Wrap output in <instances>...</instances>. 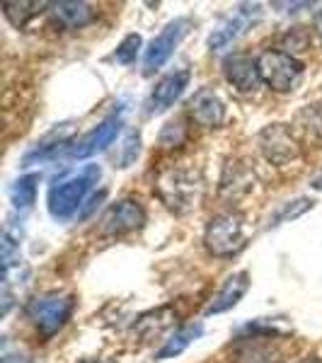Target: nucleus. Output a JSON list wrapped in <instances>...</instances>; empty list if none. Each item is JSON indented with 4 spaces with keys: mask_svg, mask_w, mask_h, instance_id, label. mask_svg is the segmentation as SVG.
<instances>
[{
    "mask_svg": "<svg viewBox=\"0 0 322 363\" xmlns=\"http://www.w3.org/2000/svg\"><path fill=\"white\" fill-rule=\"evenodd\" d=\"M201 189V174H199V169L191 167H170L165 172H160V177L155 182V194L160 196V201L172 213L179 216L196 208Z\"/></svg>",
    "mask_w": 322,
    "mask_h": 363,
    "instance_id": "nucleus-1",
    "label": "nucleus"
},
{
    "mask_svg": "<svg viewBox=\"0 0 322 363\" xmlns=\"http://www.w3.org/2000/svg\"><path fill=\"white\" fill-rule=\"evenodd\" d=\"M223 75H226L228 85H233L238 92H243V95L260 90V85H262L257 58H250L245 54L228 56L223 61Z\"/></svg>",
    "mask_w": 322,
    "mask_h": 363,
    "instance_id": "nucleus-14",
    "label": "nucleus"
},
{
    "mask_svg": "<svg viewBox=\"0 0 322 363\" xmlns=\"http://www.w3.org/2000/svg\"><path fill=\"white\" fill-rule=\"evenodd\" d=\"M255 174L250 167H245L243 162H228L221 177V194L228 199H240L252 191Z\"/></svg>",
    "mask_w": 322,
    "mask_h": 363,
    "instance_id": "nucleus-17",
    "label": "nucleus"
},
{
    "mask_svg": "<svg viewBox=\"0 0 322 363\" xmlns=\"http://www.w3.org/2000/svg\"><path fill=\"white\" fill-rule=\"evenodd\" d=\"M201 332H204L201 322H191V325L179 327V330L172 332V335L165 339V344L155 351L153 359L155 361H167V359H174V356L184 354V351L189 349L199 337H201Z\"/></svg>",
    "mask_w": 322,
    "mask_h": 363,
    "instance_id": "nucleus-18",
    "label": "nucleus"
},
{
    "mask_svg": "<svg viewBox=\"0 0 322 363\" xmlns=\"http://www.w3.org/2000/svg\"><path fill=\"white\" fill-rule=\"evenodd\" d=\"M245 240V216L238 211H221L204 228V247L218 259L238 255Z\"/></svg>",
    "mask_w": 322,
    "mask_h": 363,
    "instance_id": "nucleus-3",
    "label": "nucleus"
},
{
    "mask_svg": "<svg viewBox=\"0 0 322 363\" xmlns=\"http://www.w3.org/2000/svg\"><path fill=\"white\" fill-rule=\"evenodd\" d=\"M3 363H22V361H15L13 356H5V359H3Z\"/></svg>",
    "mask_w": 322,
    "mask_h": 363,
    "instance_id": "nucleus-29",
    "label": "nucleus"
},
{
    "mask_svg": "<svg viewBox=\"0 0 322 363\" xmlns=\"http://www.w3.org/2000/svg\"><path fill=\"white\" fill-rule=\"evenodd\" d=\"M313 27H315V32H318L320 37H322V10H320L318 15H315V22H313Z\"/></svg>",
    "mask_w": 322,
    "mask_h": 363,
    "instance_id": "nucleus-26",
    "label": "nucleus"
},
{
    "mask_svg": "<svg viewBox=\"0 0 322 363\" xmlns=\"http://www.w3.org/2000/svg\"><path fill=\"white\" fill-rule=\"evenodd\" d=\"M189 114L194 119L196 126L201 128H218L226 124V102L216 95L211 87H201L194 92V97L189 99Z\"/></svg>",
    "mask_w": 322,
    "mask_h": 363,
    "instance_id": "nucleus-11",
    "label": "nucleus"
},
{
    "mask_svg": "<svg viewBox=\"0 0 322 363\" xmlns=\"http://www.w3.org/2000/svg\"><path fill=\"white\" fill-rule=\"evenodd\" d=\"M257 145H260L265 160L274 167H291L301 160V145L296 143L294 133L286 124H272L262 128L257 136Z\"/></svg>",
    "mask_w": 322,
    "mask_h": 363,
    "instance_id": "nucleus-5",
    "label": "nucleus"
},
{
    "mask_svg": "<svg viewBox=\"0 0 322 363\" xmlns=\"http://www.w3.org/2000/svg\"><path fill=\"white\" fill-rule=\"evenodd\" d=\"M262 17V5H240V8L233 13L231 17H226L223 22H221L218 27L211 32L209 37V46L211 51H223L228 49L233 42H235L238 37H243L245 32H248L250 27L255 25L257 20Z\"/></svg>",
    "mask_w": 322,
    "mask_h": 363,
    "instance_id": "nucleus-8",
    "label": "nucleus"
},
{
    "mask_svg": "<svg viewBox=\"0 0 322 363\" xmlns=\"http://www.w3.org/2000/svg\"><path fill=\"white\" fill-rule=\"evenodd\" d=\"M308 32L303 27H294L289 34H286L284 39H281V44H284V49H286V54H291V56H296L298 51H306L308 49Z\"/></svg>",
    "mask_w": 322,
    "mask_h": 363,
    "instance_id": "nucleus-23",
    "label": "nucleus"
},
{
    "mask_svg": "<svg viewBox=\"0 0 322 363\" xmlns=\"http://www.w3.org/2000/svg\"><path fill=\"white\" fill-rule=\"evenodd\" d=\"M145 223V208L140 206L136 199H119L109 206V211L102 218V233L104 235H124L133 233Z\"/></svg>",
    "mask_w": 322,
    "mask_h": 363,
    "instance_id": "nucleus-9",
    "label": "nucleus"
},
{
    "mask_svg": "<svg viewBox=\"0 0 322 363\" xmlns=\"http://www.w3.org/2000/svg\"><path fill=\"white\" fill-rule=\"evenodd\" d=\"M42 8H51L49 3H3V13L5 17L10 20V25L22 29L27 25L29 20H32L37 13H42Z\"/></svg>",
    "mask_w": 322,
    "mask_h": 363,
    "instance_id": "nucleus-20",
    "label": "nucleus"
},
{
    "mask_svg": "<svg viewBox=\"0 0 322 363\" xmlns=\"http://www.w3.org/2000/svg\"><path fill=\"white\" fill-rule=\"evenodd\" d=\"M294 363H322V359H318V356H306V359H298Z\"/></svg>",
    "mask_w": 322,
    "mask_h": 363,
    "instance_id": "nucleus-28",
    "label": "nucleus"
},
{
    "mask_svg": "<svg viewBox=\"0 0 322 363\" xmlns=\"http://www.w3.org/2000/svg\"><path fill=\"white\" fill-rule=\"evenodd\" d=\"M39 179H42V174H39V172H32V174H22V177L13 184L10 199H13V206H15L17 211L32 208V203L37 201Z\"/></svg>",
    "mask_w": 322,
    "mask_h": 363,
    "instance_id": "nucleus-19",
    "label": "nucleus"
},
{
    "mask_svg": "<svg viewBox=\"0 0 322 363\" xmlns=\"http://www.w3.org/2000/svg\"><path fill=\"white\" fill-rule=\"evenodd\" d=\"M102 177L99 165H85L80 172L70 174V177L56 182L49 189V213L56 220H68L78 213V208L83 206L85 196L90 194V189L97 184Z\"/></svg>",
    "mask_w": 322,
    "mask_h": 363,
    "instance_id": "nucleus-2",
    "label": "nucleus"
},
{
    "mask_svg": "<svg viewBox=\"0 0 322 363\" xmlns=\"http://www.w3.org/2000/svg\"><path fill=\"white\" fill-rule=\"evenodd\" d=\"M138 143H140V136L138 133H131L124 143V155H121V167H128V162H133L138 157Z\"/></svg>",
    "mask_w": 322,
    "mask_h": 363,
    "instance_id": "nucleus-24",
    "label": "nucleus"
},
{
    "mask_svg": "<svg viewBox=\"0 0 322 363\" xmlns=\"http://www.w3.org/2000/svg\"><path fill=\"white\" fill-rule=\"evenodd\" d=\"M274 8H289L291 13H296V8H310V3H274Z\"/></svg>",
    "mask_w": 322,
    "mask_h": 363,
    "instance_id": "nucleus-25",
    "label": "nucleus"
},
{
    "mask_svg": "<svg viewBox=\"0 0 322 363\" xmlns=\"http://www.w3.org/2000/svg\"><path fill=\"white\" fill-rule=\"evenodd\" d=\"M121 126H124V116H121V112L109 114L107 119L99 121L92 131H87L85 136L68 150V153L73 157H90V155L99 153V150H104L107 145L114 143V138L119 136Z\"/></svg>",
    "mask_w": 322,
    "mask_h": 363,
    "instance_id": "nucleus-10",
    "label": "nucleus"
},
{
    "mask_svg": "<svg viewBox=\"0 0 322 363\" xmlns=\"http://www.w3.org/2000/svg\"><path fill=\"white\" fill-rule=\"evenodd\" d=\"M189 80H191V73L187 68L172 70L165 78H160V83L153 87V92H150V97H148V112L160 114L172 107V104L184 95L187 87H189Z\"/></svg>",
    "mask_w": 322,
    "mask_h": 363,
    "instance_id": "nucleus-13",
    "label": "nucleus"
},
{
    "mask_svg": "<svg viewBox=\"0 0 322 363\" xmlns=\"http://www.w3.org/2000/svg\"><path fill=\"white\" fill-rule=\"evenodd\" d=\"M262 83L272 87L274 92H291L303 78V63L286 51H262L257 56Z\"/></svg>",
    "mask_w": 322,
    "mask_h": 363,
    "instance_id": "nucleus-4",
    "label": "nucleus"
},
{
    "mask_svg": "<svg viewBox=\"0 0 322 363\" xmlns=\"http://www.w3.org/2000/svg\"><path fill=\"white\" fill-rule=\"evenodd\" d=\"M313 208V199L308 196H298L294 201H286L284 206H281L277 213L272 216V220H269V225L277 228L281 223H289V220H296L301 218L303 213H308V211Z\"/></svg>",
    "mask_w": 322,
    "mask_h": 363,
    "instance_id": "nucleus-21",
    "label": "nucleus"
},
{
    "mask_svg": "<svg viewBox=\"0 0 322 363\" xmlns=\"http://www.w3.org/2000/svg\"><path fill=\"white\" fill-rule=\"evenodd\" d=\"M51 15L66 29H83L97 20V10L90 3H54Z\"/></svg>",
    "mask_w": 322,
    "mask_h": 363,
    "instance_id": "nucleus-16",
    "label": "nucleus"
},
{
    "mask_svg": "<svg viewBox=\"0 0 322 363\" xmlns=\"http://www.w3.org/2000/svg\"><path fill=\"white\" fill-rule=\"evenodd\" d=\"M75 308V301L70 296H58V294H49L42 296L37 301H32L29 306V318L37 325V332L44 339L54 337L58 330H63V325L70 320Z\"/></svg>",
    "mask_w": 322,
    "mask_h": 363,
    "instance_id": "nucleus-6",
    "label": "nucleus"
},
{
    "mask_svg": "<svg viewBox=\"0 0 322 363\" xmlns=\"http://www.w3.org/2000/svg\"><path fill=\"white\" fill-rule=\"evenodd\" d=\"M310 184H313V189H322V172H318L313 177V182H310Z\"/></svg>",
    "mask_w": 322,
    "mask_h": 363,
    "instance_id": "nucleus-27",
    "label": "nucleus"
},
{
    "mask_svg": "<svg viewBox=\"0 0 322 363\" xmlns=\"http://www.w3.org/2000/svg\"><path fill=\"white\" fill-rule=\"evenodd\" d=\"M140 44H143V39H140V34H128V37L121 39V44L116 46L114 51V61L119 63V66H131L133 61H136L138 51H140Z\"/></svg>",
    "mask_w": 322,
    "mask_h": 363,
    "instance_id": "nucleus-22",
    "label": "nucleus"
},
{
    "mask_svg": "<svg viewBox=\"0 0 322 363\" xmlns=\"http://www.w3.org/2000/svg\"><path fill=\"white\" fill-rule=\"evenodd\" d=\"M231 363H286L284 354L267 335L245 337L233 347Z\"/></svg>",
    "mask_w": 322,
    "mask_h": 363,
    "instance_id": "nucleus-12",
    "label": "nucleus"
},
{
    "mask_svg": "<svg viewBox=\"0 0 322 363\" xmlns=\"http://www.w3.org/2000/svg\"><path fill=\"white\" fill-rule=\"evenodd\" d=\"M250 289V274L248 272H235L231 274L223 286H221L218 291L213 294V298L209 301V306L204 308V315H221V313H228V310H233L238 306L240 301H243V296L248 294Z\"/></svg>",
    "mask_w": 322,
    "mask_h": 363,
    "instance_id": "nucleus-15",
    "label": "nucleus"
},
{
    "mask_svg": "<svg viewBox=\"0 0 322 363\" xmlns=\"http://www.w3.org/2000/svg\"><path fill=\"white\" fill-rule=\"evenodd\" d=\"M189 27H191V22L187 20V17H177V20H172L170 25H165V29H162L153 42L148 44V49H145V56H143L145 73H153V70H157L160 66H165L167 58L174 54V49L179 46V42L187 37Z\"/></svg>",
    "mask_w": 322,
    "mask_h": 363,
    "instance_id": "nucleus-7",
    "label": "nucleus"
}]
</instances>
